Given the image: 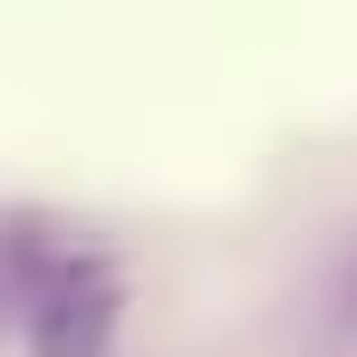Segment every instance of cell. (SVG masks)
Listing matches in <instances>:
<instances>
[{"label":"cell","mask_w":357,"mask_h":357,"mask_svg":"<svg viewBox=\"0 0 357 357\" xmlns=\"http://www.w3.org/2000/svg\"><path fill=\"white\" fill-rule=\"evenodd\" d=\"M116 328H126V280H116V261L77 251L59 280L39 290V309L20 319V357H107Z\"/></svg>","instance_id":"6da1fadb"},{"label":"cell","mask_w":357,"mask_h":357,"mask_svg":"<svg viewBox=\"0 0 357 357\" xmlns=\"http://www.w3.org/2000/svg\"><path fill=\"white\" fill-rule=\"evenodd\" d=\"M77 251H87V241H68L49 213H0V328H20V319H29L39 290L59 280Z\"/></svg>","instance_id":"7a4b0ae2"},{"label":"cell","mask_w":357,"mask_h":357,"mask_svg":"<svg viewBox=\"0 0 357 357\" xmlns=\"http://www.w3.org/2000/svg\"><path fill=\"white\" fill-rule=\"evenodd\" d=\"M338 319L357 328V261H348V280H338Z\"/></svg>","instance_id":"3957f363"}]
</instances>
